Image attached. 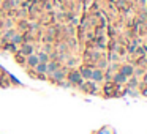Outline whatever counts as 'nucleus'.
<instances>
[{"label": "nucleus", "mask_w": 147, "mask_h": 134, "mask_svg": "<svg viewBox=\"0 0 147 134\" xmlns=\"http://www.w3.org/2000/svg\"><path fill=\"white\" fill-rule=\"evenodd\" d=\"M32 52H33V48H32L30 44H24V46H22V54H24V55H30Z\"/></svg>", "instance_id": "11"}, {"label": "nucleus", "mask_w": 147, "mask_h": 134, "mask_svg": "<svg viewBox=\"0 0 147 134\" xmlns=\"http://www.w3.org/2000/svg\"><path fill=\"white\" fill-rule=\"evenodd\" d=\"M13 43H21V36H19V35H14V36H13Z\"/></svg>", "instance_id": "13"}, {"label": "nucleus", "mask_w": 147, "mask_h": 134, "mask_svg": "<svg viewBox=\"0 0 147 134\" xmlns=\"http://www.w3.org/2000/svg\"><path fill=\"white\" fill-rule=\"evenodd\" d=\"M38 62H40V60H38V57H37L35 54L27 55V65L30 66V68H35V66L38 65Z\"/></svg>", "instance_id": "5"}, {"label": "nucleus", "mask_w": 147, "mask_h": 134, "mask_svg": "<svg viewBox=\"0 0 147 134\" xmlns=\"http://www.w3.org/2000/svg\"><path fill=\"white\" fill-rule=\"evenodd\" d=\"M130 85H131V87H136V85H138V81H136V77H133V79L130 81Z\"/></svg>", "instance_id": "14"}, {"label": "nucleus", "mask_w": 147, "mask_h": 134, "mask_svg": "<svg viewBox=\"0 0 147 134\" xmlns=\"http://www.w3.org/2000/svg\"><path fill=\"white\" fill-rule=\"evenodd\" d=\"M35 71H37L38 74H46V73H48V63L38 62V65L35 66Z\"/></svg>", "instance_id": "6"}, {"label": "nucleus", "mask_w": 147, "mask_h": 134, "mask_svg": "<svg viewBox=\"0 0 147 134\" xmlns=\"http://www.w3.org/2000/svg\"><path fill=\"white\" fill-rule=\"evenodd\" d=\"M133 71H134V66L133 65H123L122 68H120V73H122L123 76H133Z\"/></svg>", "instance_id": "4"}, {"label": "nucleus", "mask_w": 147, "mask_h": 134, "mask_svg": "<svg viewBox=\"0 0 147 134\" xmlns=\"http://www.w3.org/2000/svg\"><path fill=\"white\" fill-rule=\"evenodd\" d=\"M79 74H81V77H82V79L90 81V76H92V68H82Z\"/></svg>", "instance_id": "9"}, {"label": "nucleus", "mask_w": 147, "mask_h": 134, "mask_svg": "<svg viewBox=\"0 0 147 134\" xmlns=\"http://www.w3.org/2000/svg\"><path fill=\"white\" fill-rule=\"evenodd\" d=\"M59 68H60V65H59L57 62H48V73H46V74H52V73L57 71Z\"/></svg>", "instance_id": "8"}, {"label": "nucleus", "mask_w": 147, "mask_h": 134, "mask_svg": "<svg viewBox=\"0 0 147 134\" xmlns=\"http://www.w3.org/2000/svg\"><path fill=\"white\" fill-rule=\"evenodd\" d=\"M51 76V81L52 82H60V81H63V77H65V71H62V69H57V71H54L52 74H49Z\"/></svg>", "instance_id": "2"}, {"label": "nucleus", "mask_w": 147, "mask_h": 134, "mask_svg": "<svg viewBox=\"0 0 147 134\" xmlns=\"http://www.w3.org/2000/svg\"><path fill=\"white\" fill-rule=\"evenodd\" d=\"M59 85H60V87H63V88H70V87H73L71 84L68 82V81H67V82H63V81H60V82H59Z\"/></svg>", "instance_id": "12"}, {"label": "nucleus", "mask_w": 147, "mask_h": 134, "mask_svg": "<svg viewBox=\"0 0 147 134\" xmlns=\"http://www.w3.org/2000/svg\"><path fill=\"white\" fill-rule=\"evenodd\" d=\"M37 57H38V60H40V62H43V63H48L49 62V55L46 54V52H40Z\"/></svg>", "instance_id": "10"}, {"label": "nucleus", "mask_w": 147, "mask_h": 134, "mask_svg": "<svg viewBox=\"0 0 147 134\" xmlns=\"http://www.w3.org/2000/svg\"><path fill=\"white\" fill-rule=\"evenodd\" d=\"M104 74H103L101 69H92V76H90V81L92 82H101Z\"/></svg>", "instance_id": "3"}, {"label": "nucleus", "mask_w": 147, "mask_h": 134, "mask_svg": "<svg viewBox=\"0 0 147 134\" xmlns=\"http://www.w3.org/2000/svg\"><path fill=\"white\" fill-rule=\"evenodd\" d=\"M114 82L116 84H125L127 82V76H123L122 73H116V74H114Z\"/></svg>", "instance_id": "7"}, {"label": "nucleus", "mask_w": 147, "mask_h": 134, "mask_svg": "<svg viewBox=\"0 0 147 134\" xmlns=\"http://www.w3.org/2000/svg\"><path fill=\"white\" fill-rule=\"evenodd\" d=\"M82 77L81 74H79V71H71L68 76V82L71 84V85H82Z\"/></svg>", "instance_id": "1"}, {"label": "nucleus", "mask_w": 147, "mask_h": 134, "mask_svg": "<svg viewBox=\"0 0 147 134\" xmlns=\"http://www.w3.org/2000/svg\"><path fill=\"white\" fill-rule=\"evenodd\" d=\"M133 74H136V76H141V74H142V69H134V71H133Z\"/></svg>", "instance_id": "15"}]
</instances>
